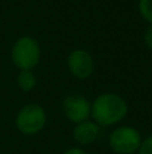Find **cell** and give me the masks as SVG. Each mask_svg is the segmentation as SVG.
I'll return each mask as SVG.
<instances>
[{
	"label": "cell",
	"mask_w": 152,
	"mask_h": 154,
	"mask_svg": "<svg viewBox=\"0 0 152 154\" xmlns=\"http://www.w3.org/2000/svg\"><path fill=\"white\" fill-rule=\"evenodd\" d=\"M128 112V104L116 93H104L93 101L90 114L98 126H113L123 120Z\"/></svg>",
	"instance_id": "1"
},
{
	"label": "cell",
	"mask_w": 152,
	"mask_h": 154,
	"mask_svg": "<svg viewBox=\"0 0 152 154\" xmlns=\"http://www.w3.org/2000/svg\"><path fill=\"white\" fill-rule=\"evenodd\" d=\"M139 154H152V135L142 142L139 149Z\"/></svg>",
	"instance_id": "10"
},
{
	"label": "cell",
	"mask_w": 152,
	"mask_h": 154,
	"mask_svg": "<svg viewBox=\"0 0 152 154\" xmlns=\"http://www.w3.org/2000/svg\"><path fill=\"white\" fill-rule=\"evenodd\" d=\"M142 135L135 127L121 126L112 131L109 137L110 149L117 154H133L140 149Z\"/></svg>",
	"instance_id": "3"
},
{
	"label": "cell",
	"mask_w": 152,
	"mask_h": 154,
	"mask_svg": "<svg viewBox=\"0 0 152 154\" xmlns=\"http://www.w3.org/2000/svg\"><path fill=\"white\" fill-rule=\"evenodd\" d=\"M37 84V77L31 70H20L18 76V85L22 91H31Z\"/></svg>",
	"instance_id": "8"
},
{
	"label": "cell",
	"mask_w": 152,
	"mask_h": 154,
	"mask_svg": "<svg viewBox=\"0 0 152 154\" xmlns=\"http://www.w3.org/2000/svg\"><path fill=\"white\" fill-rule=\"evenodd\" d=\"M40 60V48L37 39L22 37L12 48V62L20 70H31Z\"/></svg>",
	"instance_id": "2"
},
{
	"label": "cell",
	"mask_w": 152,
	"mask_h": 154,
	"mask_svg": "<svg viewBox=\"0 0 152 154\" xmlns=\"http://www.w3.org/2000/svg\"><path fill=\"white\" fill-rule=\"evenodd\" d=\"M144 43L148 49H152V24H150L144 31Z\"/></svg>",
	"instance_id": "11"
},
{
	"label": "cell",
	"mask_w": 152,
	"mask_h": 154,
	"mask_svg": "<svg viewBox=\"0 0 152 154\" xmlns=\"http://www.w3.org/2000/svg\"><path fill=\"white\" fill-rule=\"evenodd\" d=\"M100 135V127L96 122L92 120H83V122L77 123L73 137L80 145H90L98 138Z\"/></svg>",
	"instance_id": "7"
},
{
	"label": "cell",
	"mask_w": 152,
	"mask_h": 154,
	"mask_svg": "<svg viewBox=\"0 0 152 154\" xmlns=\"http://www.w3.org/2000/svg\"><path fill=\"white\" fill-rule=\"evenodd\" d=\"M16 127L26 135L38 134L46 125V112L38 104H27L16 115Z\"/></svg>",
	"instance_id": "4"
},
{
	"label": "cell",
	"mask_w": 152,
	"mask_h": 154,
	"mask_svg": "<svg viewBox=\"0 0 152 154\" xmlns=\"http://www.w3.org/2000/svg\"><path fill=\"white\" fill-rule=\"evenodd\" d=\"M67 66L70 72L73 73L77 79L85 80L92 76L94 69V61L92 56L85 50H74L67 57Z\"/></svg>",
	"instance_id": "6"
},
{
	"label": "cell",
	"mask_w": 152,
	"mask_h": 154,
	"mask_svg": "<svg viewBox=\"0 0 152 154\" xmlns=\"http://www.w3.org/2000/svg\"><path fill=\"white\" fill-rule=\"evenodd\" d=\"M90 103L85 96L80 93H73L65 97L63 100V111L66 118L73 123L83 122L90 115Z\"/></svg>",
	"instance_id": "5"
},
{
	"label": "cell",
	"mask_w": 152,
	"mask_h": 154,
	"mask_svg": "<svg viewBox=\"0 0 152 154\" xmlns=\"http://www.w3.org/2000/svg\"><path fill=\"white\" fill-rule=\"evenodd\" d=\"M63 154H88V153H85L82 149H77V147H73V149H69V150H66Z\"/></svg>",
	"instance_id": "12"
},
{
	"label": "cell",
	"mask_w": 152,
	"mask_h": 154,
	"mask_svg": "<svg viewBox=\"0 0 152 154\" xmlns=\"http://www.w3.org/2000/svg\"><path fill=\"white\" fill-rule=\"evenodd\" d=\"M140 15L152 24V0H139Z\"/></svg>",
	"instance_id": "9"
}]
</instances>
